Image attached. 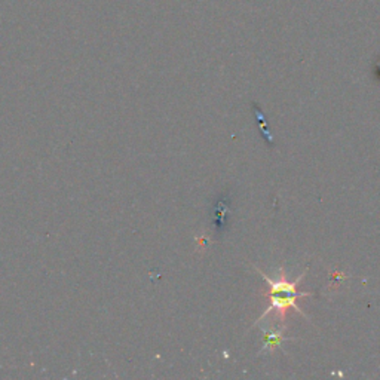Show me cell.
<instances>
[{
	"label": "cell",
	"mask_w": 380,
	"mask_h": 380,
	"mask_svg": "<svg viewBox=\"0 0 380 380\" xmlns=\"http://www.w3.org/2000/svg\"><path fill=\"white\" fill-rule=\"evenodd\" d=\"M256 270H257V272L260 275H262V278L266 281V284H267V291L263 292V295L266 297L272 296V295H291V296H300L301 299L312 296V292H301V291H299V284H300V282L303 279H305L308 269L303 274H300V276H297L295 281H288L287 279V274H286V269L284 267L279 269V278L278 279H270L258 267H256Z\"/></svg>",
	"instance_id": "6da1fadb"
},
{
	"label": "cell",
	"mask_w": 380,
	"mask_h": 380,
	"mask_svg": "<svg viewBox=\"0 0 380 380\" xmlns=\"http://www.w3.org/2000/svg\"><path fill=\"white\" fill-rule=\"evenodd\" d=\"M269 306L266 308V311L260 315V318L254 322V325H257L258 322H262L269 313L275 312L276 317L279 318V322L286 324V317H287V312L290 309H295L296 312H299L300 315H303V317H306V313L303 312L299 305H297V299H301L300 296H291V295H272L269 296ZM309 320V318H308Z\"/></svg>",
	"instance_id": "7a4b0ae2"
},
{
	"label": "cell",
	"mask_w": 380,
	"mask_h": 380,
	"mask_svg": "<svg viewBox=\"0 0 380 380\" xmlns=\"http://www.w3.org/2000/svg\"><path fill=\"white\" fill-rule=\"evenodd\" d=\"M284 330H286V325L282 329H276V330H272V331H267V330H263L265 331V346L262 351H267V352H275L276 347L281 346V343L287 340V338L284 336Z\"/></svg>",
	"instance_id": "3957f363"
}]
</instances>
